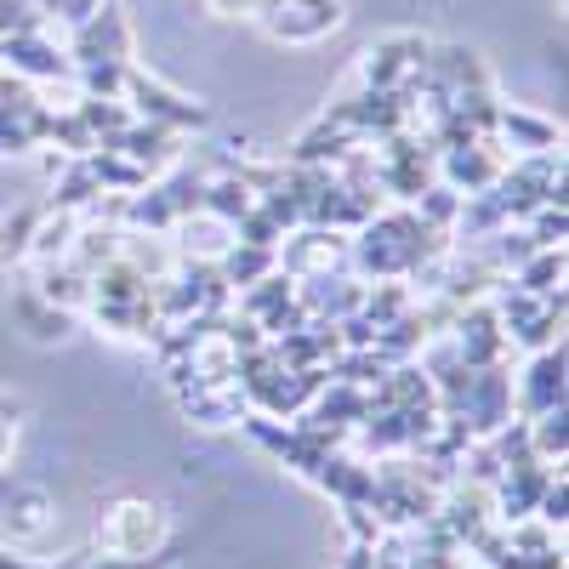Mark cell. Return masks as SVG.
<instances>
[{
  "label": "cell",
  "mask_w": 569,
  "mask_h": 569,
  "mask_svg": "<svg viewBox=\"0 0 569 569\" xmlns=\"http://www.w3.org/2000/svg\"><path fill=\"white\" fill-rule=\"evenodd\" d=\"M154 536H160V507H149V501H126V507L114 512L109 547H114L120 558H142Z\"/></svg>",
  "instance_id": "1"
}]
</instances>
